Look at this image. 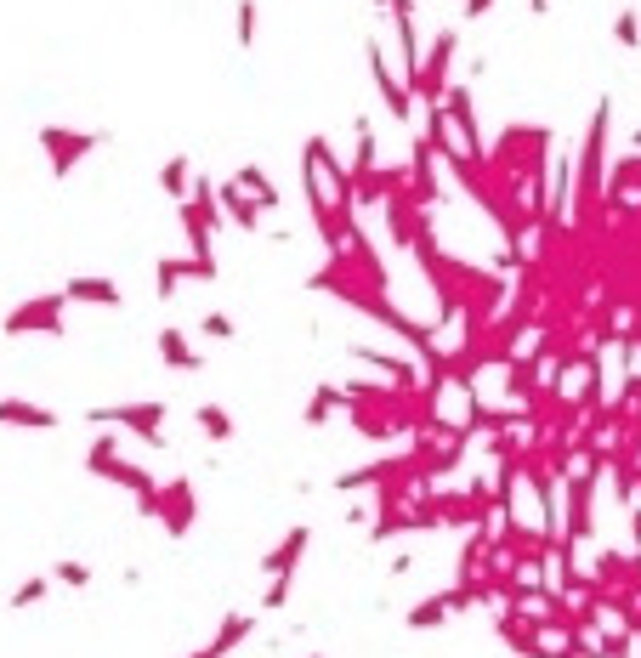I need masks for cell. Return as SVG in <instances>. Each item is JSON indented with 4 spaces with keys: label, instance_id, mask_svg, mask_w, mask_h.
<instances>
[{
    "label": "cell",
    "instance_id": "ba28073f",
    "mask_svg": "<svg viewBox=\"0 0 641 658\" xmlns=\"http://www.w3.org/2000/svg\"><path fill=\"white\" fill-rule=\"evenodd\" d=\"M63 301H80V307H125V290L114 284V278H103V273H80V278H69L63 284Z\"/></svg>",
    "mask_w": 641,
    "mask_h": 658
},
{
    "label": "cell",
    "instance_id": "7a4b0ae2",
    "mask_svg": "<svg viewBox=\"0 0 641 658\" xmlns=\"http://www.w3.org/2000/svg\"><path fill=\"white\" fill-rule=\"evenodd\" d=\"M398 386H369V381H352L347 386V415L364 437H392L398 432Z\"/></svg>",
    "mask_w": 641,
    "mask_h": 658
},
{
    "label": "cell",
    "instance_id": "f1b7e54d",
    "mask_svg": "<svg viewBox=\"0 0 641 658\" xmlns=\"http://www.w3.org/2000/svg\"><path fill=\"white\" fill-rule=\"evenodd\" d=\"M636 647H641V636H636ZM636 658H641V653H636Z\"/></svg>",
    "mask_w": 641,
    "mask_h": 658
},
{
    "label": "cell",
    "instance_id": "52a82bcc",
    "mask_svg": "<svg viewBox=\"0 0 641 658\" xmlns=\"http://www.w3.org/2000/svg\"><path fill=\"white\" fill-rule=\"evenodd\" d=\"M307 545H312V528H307V522H295L290 534H284L273 551L261 556V573H267V579H295V568H301Z\"/></svg>",
    "mask_w": 641,
    "mask_h": 658
},
{
    "label": "cell",
    "instance_id": "603a6c76",
    "mask_svg": "<svg viewBox=\"0 0 641 658\" xmlns=\"http://www.w3.org/2000/svg\"><path fill=\"white\" fill-rule=\"evenodd\" d=\"M199 335H210V341H233V335H239V324H233L227 312H205V318H199Z\"/></svg>",
    "mask_w": 641,
    "mask_h": 658
},
{
    "label": "cell",
    "instance_id": "7c38bea8",
    "mask_svg": "<svg viewBox=\"0 0 641 658\" xmlns=\"http://www.w3.org/2000/svg\"><path fill=\"white\" fill-rule=\"evenodd\" d=\"M0 426H23V432H57L63 420L57 409H40L29 398H0Z\"/></svg>",
    "mask_w": 641,
    "mask_h": 658
},
{
    "label": "cell",
    "instance_id": "d6986e66",
    "mask_svg": "<svg viewBox=\"0 0 641 658\" xmlns=\"http://www.w3.org/2000/svg\"><path fill=\"white\" fill-rule=\"evenodd\" d=\"M46 596H52V573H29V579H23L12 596H6V607H12V613H23V607L46 602Z\"/></svg>",
    "mask_w": 641,
    "mask_h": 658
},
{
    "label": "cell",
    "instance_id": "ffe728a7",
    "mask_svg": "<svg viewBox=\"0 0 641 658\" xmlns=\"http://www.w3.org/2000/svg\"><path fill=\"white\" fill-rule=\"evenodd\" d=\"M159 188L171 193V199H188L193 171H188V159H182V154H176V159H165V171H159Z\"/></svg>",
    "mask_w": 641,
    "mask_h": 658
},
{
    "label": "cell",
    "instance_id": "7402d4cb",
    "mask_svg": "<svg viewBox=\"0 0 641 658\" xmlns=\"http://www.w3.org/2000/svg\"><path fill=\"white\" fill-rule=\"evenodd\" d=\"M52 585L86 590V585H91V568H86V562H74V556H63V562H52Z\"/></svg>",
    "mask_w": 641,
    "mask_h": 658
},
{
    "label": "cell",
    "instance_id": "e0dca14e",
    "mask_svg": "<svg viewBox=\"0 0 641 658\" xmlns=\"http://www.w3.org/2000/svg\"><path fill=\"white\" fill-rule=\"evenodd\" d=\"M193 420H199V432H205L210 443H233V415H227L222 403H199Z\"/></svg>",
    "mask_w": 641,
    "mask_h": 658
},
{
    "label": "cell",
    "instance_id": "8992f818",
    "mask_svg": "<svg viewBox=\"0 0 641 658\" xmlns=\"http://www.w3.org/2000/svg\"><path fill=\"white\" fill-rule=\"evenodd\" d=\"M596 477H602V471L579 466L568 483H562V505H568V528H562V539H573V545L590 539V500H596Z\"/></svg>",
    "mask_w": 641,
    "mask_h": 658
},
{
    "label": "cell",
    "instance_id": "4fadbf2b",
    "mask_svg": "<svg viewBox=\"0 0 641 658\" xmlns=\"http://www.w3.org/2000/svg\"><path fill=\"white\" fill-rule=\"evenodd\" d=\"M120 443H125V437H114V432L91 437V449H86V471H91V477H108V483H120L125 466H131V460L120 454Z\"/></svg>",
    "mask_w": 641,
    "mask_h": 658
},
{
    "label": "cell",
    "instance_id": "6da1fadb",
    "mask_svg": "<svg viewBox=\"0 0 641 658\" xmlns=\"http://www.w3.org/2000/svg\"><path fill=\"white\" fill-rule=\"evenodd\" d=\"M91 426H125V432L148 443V449H171L165 437V420H171V403L165 398H131V403H108V409H86Z\"/></svg>",
    "mask_w": 641,
    "mask_h": 658
},
{
    "label": "cell",
    "instance_id": "8fae6325",
    "mask_svg": "<svg viewBox=\"0 0 641 658\" xmlns=\"http://www.w3.org/2000/svg\"><path fill=\"white\" fill-rule=\"evenodd\" d=\"M369 74H375V86H381L386 108H392L398 120H409V114H415V97H409V86H403L398 74L386 69V57H381V46H375V40H369Z\"/></svg>",
    "mask_w": 641,
    "mask_h": 658
},
{
    "label": "cell",
    "instance_id": "5bb4252c",
    "mask_svg": "<svg viewBox=\"0 0 641 658\" xmlns=\"http://www.w3.org/2000/svg\"><path fill=\"white\" fill-rule=\"evenodd\" d=\"M341 409H347V386L318 381V386H312V398H307V409H301V420H307V426H330Z\"/></svg>",
    "mask_w": 641,
    "mask_h": 658
},
{
    "label": "cell",
    "instance_id": "484cf974",
    "mask_svg": "<svg viewBox=\"0 0 641 658\" xmlns=\"http://www.w3.org/2000/svg\"><path fill=\"white\" fill-rule=\"evenodd\" d=\"M239 46H256V0H239Z\"/></svg>",
    "mask_w": 641,
    "mask_h": 658
},
{
    "label": "cell",
    "instance_id": "2e32d148",
    "mask_svg": "<svg viewBox=\"0 0 641 658\" xmlns=\"http://www.w3.org/2000/svg\"><path fill=\"white\" fill-rule=\"evenodd\" d=\"M449 619H454L449 590H437V596H426V602H415L409 613H403V624H409V630H443Z\"/></svg>",
    "mask_w": 641,
    "mask_h": 658
},
{
    "label": "cell",
    "instance_id": "30bf717a",
    "mask_svg": "<svg viewBox=\"0 0 641 658\" xmlns=\"http://www.w3.org/2000/svg\"><path fill=\"white\" fill-rule=\"evenodd\" d=\"M159 364L176 369V375H199V369H205V352H193L188 329L165 324V329H159Z\"/></svg>",
    "mask_w": 641,
    "mask_h": 658
},
{
    "label": "cell",
    "instance_id": "83f0119b",
    "mask_svg": "<svg viewBox=\"0 0 641 658\" xmlns=\"http://www.w3.org/2000/svg\"><path fill=\"white\" fill-rule=\"evenodd\" d=\"M494 12V0H466V18H488Z\"/></svg>",
    "mask_w": 641,
    "mask_h": 658
},
{
    "label": "cell",
    "instance_id": "d4e9b609",
    "mask_svg": "<svg viewBox=\"0 0 641 658\" xmlns=\"http://www.w3.org/2000/svg\"><path fill=\"white\" fill-rule=\"evenodd\" d=\"M290 590H295V579H267V590H261V607H267V613H278V607L290 602Z\"/></svg>",
    "mask_w": 641,
    "mask_h": 658
},
{
    "label": "cell",
    "instance_id": "9a60e30c",
    "mask_svg": "<svg viewBox=\"0 0 641 658\" xmlns=\"http://www.w3.org/2000/svg\"><path fill=\"white\" fill-rule=\"evenodd\" d=\"M250 636H256V613H227V619L216 624V636H210L205 647H210L216 658H227L233 647H244Z\"/></svg>",
    "mask_w": 641,
    "mask_h": 658
},
{
    "label": "cell",
    "instance_id": "3957f363",
    "mask_svg": "<svg viewBox=\"0 0 641 658\" xmlns=\"http://www.w3.org/2000/svg\"><path fill=\"white\" fill-rule=\"evenodd\" d=\"M63 290L52 295H29V301H18V307L6 312V335H63Z\"/></svg>",
    "mask_w": 641,
    "mask_h": 658
},
{
    "label": "cell",
    "instance_id": "cb8c5ba5",
    "mask_svg": "<svg viewBox=\"0 0 641 658\" xmlns=\"http://www.w3.org/2000/svg\"><path fill=\"white\" fill-rule=\"evenodd\" d=\"M613 40H619L624 52H636V46H641V18H636V12H619V23H613Z\"/></svg>",
    "mask_w": 641,
    "mask_h": 658
},
{
    "label": "cell",
    "instance_id": "5b68a950",
    "mask_svg": "<svg viewBox=\"0 0 641 658\" xmlns=\"http://www.w3.org/2000/svg\"><path fill=\"white\" fill-rule=\"evenodd\" d=\"M159 522H165V534L182 539L199 522V488L188 483V477H176V483H159Z\"/></svg>",
    "mask_w": 641,
    "mask_h": 658
},
{
    "label": "cell",
    "instance_id": "277c9868",
    "mask_svg": "<svg viewBox=\"0 0 641 658\" xmlns=\"http://www.w3.org/2000/svg\"><path fill=\"white\" fill-rule=\"evenodd\" d=\"M103 131H63V125H46L40 131V148L52 159V176H74V165L91 154V148H103Z\"/></svg>",
    "mask_w": 641,
    "mask_h": 658
},
{
    "label": "cell",
    "instance_id": "4316f807",
    "mask_svg": "<svg viewBox=\"0 0 641 658\" xmlns=\"http://www.w3.org/2000/svg\"><path fill=\"white\" fill-rule=\"evenodd\" d=\"M415 568V551H403V556H392V579H403V573Z\"/></svg>",
    "mask_w": 641,
    "mask_h": 658
},
{
    "label": "cell",
    "instance_id": "44dd1931",
    "mask_svg": "<svg viewBox=\"0 0 641 658\" xmlns=\"http://www.w3.org/2000/svg\"><path fill=\"white\" fill-rule=\"evenodd\" d=\"M176 290H182V267H176V256H159L154 261V295L159 301H176Z\"/></svg>",
    "mask_w": 641,
    "mask_h": 658
},
{
    "label": "cell",
    "instance_id": "ac0fdd59",
    "mask_svg": "<svg viewBox=\"0 0 641 658\" xmlns=\"http://www.w3.org/2000/svg\"><path fill=\"white\" fill-rule=\"evenodd\" d=\"M233 182H239L244 193H256L261 210H278V188L267 182V171H261V165H244V171H233Z\"/></svg>",
    "mask_w": 641,
    "mask_h": 658
},
{
    "label": "cell",
    "instance_id": "9c48e42d",
    "mask_svg": "<svg viewBox=\"0 0 641 658\" xmlns=\"http://www.w3.org/2000/svg\"><path fill=\"white\" fill-rule=\"evenodd\" d=\"M216 210H222V222H233L239 233H261V216H267L239 182H222V188H216Z\"/></svg>",
    "mask_w": 641,
    "mask_h": 658
}]
</instances>
